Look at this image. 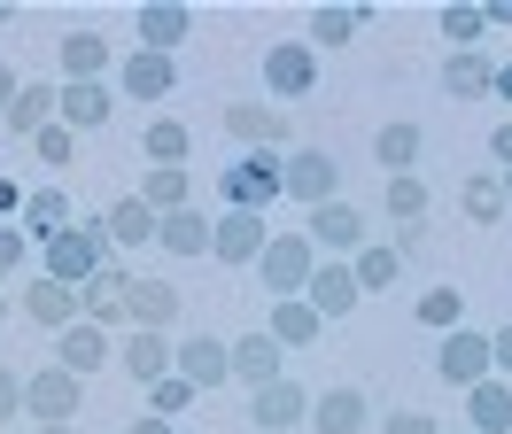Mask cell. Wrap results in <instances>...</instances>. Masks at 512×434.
<instances>
[{"label":"cell","instance_id":"9c48e42d","mask_svg":"<svg viewBox=\"0 0 512 434\" xmlns=\"http://www.w3.org/2000/svg\"><path fill=\"white\" fill-rule=\"evenodd\" d=\"M264 241H272V233H264V217H256V210H225L218 225H210L218 264H256V256H264Z\"/></svg>","mask_w":512,"mask_h":434},{"label":"cell","instance_id":"9a60e30c","mask_svg":"<svg viewBox=\"0 0 512 434\" xmlns=\"http://www.w3.org/2000/svg\"><path fill=\"white\" fill-rule=\"evenodd\" d=\"M466 427L474 434H512V380H474V388H466Z\"/></svg>","mask_w":512,"mask_h":434},{"label":"cell","instance_id":"681fc988","mask_svg":"<svg viewBox=\"0 0 512 434\" xmlns=\"http://www.w3.org/2000/svg\"><path fill=\"white\" fill-rule=\"evenodd\" d=\"M489 93H497V101H512V62H497V78H489Z\"/></svg>","mask_w":512,"mask_h":434},{"label":"cell","instance_id":"4dcf8cb0","mask_svg":"<svg viewBox=\"0 0 512 434\" xmlns=\"http://www.w3.org/2000/svg\"><path fill=\"white\" fill-rule=\"evenodd\" d=\"M225 132H233L241 148H272V140H280L288 124L272 117V109H249V101H233V109H225Z\"/></svg>","mask_w":512,"mask_h":434},{"label":"cell","instance_id":"ab89813d","mask_svg":"<svg viewBox=\"0 0 512 434\" xmlns=\"http://www.w3.org/2000/svg\"><path fill=\"white\" fill-rule=\"evenodd\" d=\"M388 217H404V225H419V217H427V186L412 179V171H404V179H388Z\"/></svg>","mask_w":512,"mask_h":434},{"label":"cell","instance_id":"e0dca14e","mask_svg":"<svg viewBox=\"0 0 512 434\" xmlns=\"http://www.w3.org/2000/svg\"><path fill=\"white\" fill-rule=\"evenodd\" d=\"M225 349H233V380H249V388L280 380V341L264 334V326H256V334H241V341H225Z\"/></svg>","mask_w":512,"mask_h":434},{"label":"cell","instance_id":"836d02e7","mask_svg":"<svg viewBox=\"0 0 512 434\" xmlns=\"http://www.w3.org/2000/svg\"><path fill=\"white\" fill-rule=\"evenodd\" d=\"M373 148H381V163L404 179V171L419 163V148H427V132H419V124H381V140H373Z\"/></svg>","mask_w":512,"mask_h":434},{"label":"cell","instance_id":"44dd1931","mask_svg":"<svg viewBox=\"0 0 512 434\" xmlns=\"http://www.w3.org/2000/svg\"><path fill=\"white\" fill-rule=\"evenodd\" d=\"M187 31H194V8H179V0H148V8H140V39H148L156 55H171Z\"/></svg>","mask_w":512,"mask_h":434},{"label":"cell","instance_id":"8d00e7d4","mask_svg":"<svg viewBox=\"0 0 512 434\" xmlns=\"http://www.w3.org/2000/svg\"><path fill=\"white\" fill-rule=\"evenodd\" d=\"M63 225H70V202H63V194H32V202H24V233H32V241H55Z\"/></svg>","mask_w":512,"mask_h":434},{"label":"cell","instance_id":"ba28073f","mask_svg":"<svg viewBox=\"0 0 512 434\" xmlns=\"http://www.w3.org/2000/svg\"><path fill=\"white\" fill-rule=\"evenodd\" d=\"M489 365H497V357H489V334H474V326H450L443 334V380L450 388H474V380H489Z\"/></svg>","mask_w":512,"mask_h":434},{"label":"cell","instance_id":"d6986e66","mask_svg":"<svg viewBox=\"0 0 512 434\" xmlns=\"http://www.w3.org/2000/svg\"><path fill=\"white\" fill-rule=\"evenodd\" d=\"M249 411H256V427H295V419H311V396L295 380H264Z\"/></svg>","mask_w":512,"mask_h":434},{"label":"cell","instance_id":"ee69618b","mask_svg":"<svg viewBox=\"0 0 512 434\" xmlns=\"http://www.w3.org/2000/svg\"><path fill=\"white\" fill-rule=\"evenodd\" d=\"M16 411H24V372H8V365H0V427H8Z\"/></svg>","mask_w":512,"mask_h":434},{"label":"cell","instance_id":"2e32d148","mask_svg":"<svg viewBox=\"0 0 512 434\" xmlns=\"http://www.w3.org/2000/svg\"><path fill=\"white\" fill-rule=\"evenodd\" d=\"M117 78H125V93H132V101H163V93L179 86V62H171V55H156V47H140V55H132L125 70H117Z\"/></svg>","mask_w":512,"mask_h":434},{"label":"cell","instance_id":"7c38bea8","mask_svg":"<svg viewBox=\"0 0 512 434\" xmlns=\"http://www.w3.org/2000/svg\"><path fill=\"white\" fill-rule=\"evenodd\" d=\"M24 318H39V326H55V334H63V326L86 318V303H78V287H63V279L39 272L32 287H24Z\"/></svg>","mask_w":512,"mask_h":434},{"label":"cell","instance_id":"484cf974","mask_svg":"<svg viewBox=\"0 0 512 434\" xmlns=\"http://www.w3.org/2000/svg\"><path fill=\"white\" fill-rule=\"evenodd\" d=\"M101 225H109V241H117V248H140V241H156V225H163V217L148 210V202H140V194H125V202H117V210L101 217Z\"/></svg>","mask_w":512,"mask_h":434},{"label":"cell","instance_id":"52a82bcc","mask_svg":"<svg viewBox=\"0 0 512 434\" xmlns=\"http://www.w3.org/2000/svg\"><path fill=\"white\" fill-rule=\"evenodd\" d=\"M171 372L194 380V388H218V380H233V349H225L218 334H187L179 349H171Z\"/></svg>","mask_w":512,"mask_h":434},{"label":"cell","instance_id":"b9f144b4","mask_svg":"<svg viewBox=\"0 0 512 434\" xmlns=\"http://www.w3.org/2000/svg\"><path fill=\"white\" fill-rule=\"evenodd\" d=\"M148 396H156V419H179V411L194 403V380H171V372H163V380L148 388Z\"/></svg>","mask_w":512,"mask_h":434},{"label":"cell","instance_id":"7bdbcfd3","mask_svg":"<svg viewBox=\"0 0 512 434\" xmlns=\"http://www.w3.org/2000/svg\"><path fill=\"white\" fill-rule=\"evenodd\" d=\"M24 256H32V233L0 225V287H8V272H24Z\"/></svg>","mask_w":512,"mask_h":434},{"label":"cell","instance_id":"db71d44e","mask_svg":"<svg viewBox=\"0 0 512 434\" xmlns=\"http://www.w3.org/2000/svg\"><path fill=\"white\" fill-rule=\"evenodd\" d=\"M0 318H8V287H0Z\"/></svg>","mask_w":512,"mask_h":434},{"label":"cell","instance_id":"ac0fdd59","mask_svg":"<svg viewBox=\"0 0 512 434\" xmlns=\"http://www.w3.org/2000/svg\"><path fill=\"white\" fill-rule=\"evenodd\" d=\"M319 310L303 303V295H280V303H272V326H264V334L280 341V349H311V341H319Z\"/></svg>","mask_w":512,"mask_h":434},{"label":"cell","instance_id":"f907efd6","mask_svg":"<svg viewBox=\"0 0 512 434\" xmlns=\"http://www.w3.org/2000/svg\"><path fill=\"white\" fill-rule=\"evenodd\" d=\"M481 16H489V24H512V0H481Z\"/></svg>","mask_w":512,"mask_h":434},{"label":"cell","instance_id":"5bb4252c","mask_svg":"<svg viewBox=\"0 0 512 434\" xmlns=\"http://www.w3.org/2000/svg\"><path fill=\"white\" fill-rule=\"evenodd\" d=\"M101 357H109V334H101L94 318H78V326H63V334H55V365L78 372V380H86V372H101Z\"/></svg>","mask_w":512,"mask_h":434},{"label":"cell","instance_id":"11a10c76","mask_svg":"<svg viewBox=\"0 0 512 434\" xmlns=\"http://www.w3.org/2000/svg\"><path fill=\"white\" fill-rule=\"evenodd\" d=\"M39 434H70V427H39Z\"/></svg>","mask_w":512,"mask_h":434},{"label":"cell","instance_id":"d6a6232c","mask_svg":"<svg viewBox=\"0 0 512 434\" xmlns=\"http://www.w3.org/2000/svg\"><path fill=\"white\" fill-rule=\"evenodd\" d=\"M458 202H466L474 225H497V217H505V179H497V171H474V179L458 186Z\"/></svg>","mask_w":512,"mask_h":434},{"label":"cell","instance_id":"6f0895ef","mask_svg":"<svg viewBox=\"0 0 512 434\" xmlns=\"http://www.w3.org/2000/svg\"><path fill=\"white\" fill-rule=\"evenodd\" d=\"M0 434H8V427H0Z\"/></svg>","mask_w":512,"mask_h":434},{"label":"cell","instance_id":"60d3db41","mask_svg":"<svg viewBox=\"0 0 512 434\" xmlns=\"http://www.w3.org/2000/svg\"><path fill=\"white\" fill-rule=\"evenodd\" d=\"M70 155H78V132H70V124H47V132H39V163H47V171H70Z\"/></svg>","mask_w":512,"mask_h":434},{"label":"cell","instance_id":"4fadbf2b","mask_svg":"<svg viewBox=\"0 0 512 434\" xmlns=\"http://www.w3.org/2000/svg\"><path fill=\"white\" fill-rule=\"evenodd\" d=\"M125 318L148 326V334H163V326L179 318V287H171V279H132L125 287Z\"/></svg>","mask_w":512,"mask_h":434},{"label":"cell","instance_id":"6da1fadb","mask_svg":"<svg viewBox=\"0 0 512 434\" xmlns=\"http://www.w3.org/2000/svg\"><path fill=\"white\" fill-rule=\"evenodd\" d=\"M39 264H47V279H63V287H86V279L109 264V225H101V217L63 225L55 241H39Z\"/></svg>","mask_w":512,"mask_h":434},{"label":"cell","instance_id":"bcb514c9","mask_svg":"<svg viewBox=\"0 0 512 434\" xmlns=\"http://www.w3.org/2000/svg\"><path fill=\"white\" fill-rule=\"evenodd\" d=\"M489 357H497V365H505V380H512V326H497V334H489Z\"/></svg>","mask_w":512,"mask_h":434},{"label":"cell","instance_id":"30bf717a","mask_svg":"<svg viewBox=\"0 0 512 434\" xmlns=\"http://www.w3.org/2000/svg\"><path fill=\"white\" fill-rule=\"evenodd\" d=\"M303 303L319 310V318H350V310H357V272H350V264H334V256H319V272H311V287H303Z\"/></svg>","mask_w":512,"mask_h":434},{"label":"cell","instance_id":"277c9868","mask_svg":"<svg viewBox=\"0 0 512 434\" xmlns=\"http://www.w3.org/2000/svg\"><path fill=\"white\" fill-rule=\"evenodd\" d=\"M78 403H86V380L63 372V365H47V372L24 380V411H32L39 427H70V419H78Z\"/></svg>","mask_w":512,"mask_h":434},{"label":"cell","instance_id":"f5cc1de1","mask_svg":"<svg viewBox=\"0 0 512 434\" xmlns=\"http://www.w3.org/2000/svg\"><path fill=\"white\" fill-rule=\"evenodd\" d=\"M132 434H171V419H140V427H132Z\"/></svg>","mask_w":512,"mask_h":434},{"label":"cell","instance_id":"7402d4cb","mask_svg":"<svg viewBox=\"0 0 512 434\" xmlns=\"http://www.w3.org/2000/svg\"><path fill=\"white\" fill-rule=\"evenodd\" d=\"M63 86H101V70H109V39L101 31H70L63 39Z\"/></svg>","mask_w":512,"mask_h":434},{"label":"cell","instance_id":"d4e9b609","mask_svg":"<svg viewBox=\"0 0 512 434\" xmlns=\"http://www.w3.org/2000/svg\"><path fill=\"white\" fill-rule=\"evenodd\" d=\"M350 272H357V295H388V287L404 279V256H396V248H381V241H365Z\"/></svg>","mask_w":512,"mask_h":434},{"label":"cell","instance_id":"d590c367","mask_svg":"<svg viewBox=\"0 0 512 434\" xmlns=\"http://www.w3.org/2000/svg\"><path fill=\"white\" fill-rule=\"evenodd\" d=\"M489 31V16H481V0H458V8H443V39L458 47V55H474V39Z\"/></svg>","mask_w":512,"mask_h":434},{"label":"cell","instance_id":"603a6c76","mask_svg":"<svg viewBox=\"0 0 512 434\" xmlns=\"http://www.w3.org/2000/svg\"><path fill=\"white\" fill-rule=\"evenodd\" d=\"M140 202L156 217H171V210H194V186H187V163H156L148 179H140Z\"/></svg>","mask_w":512,"mask_h":434},{"label":"cell","instance_id":"ffe728a7","mask_svg":"<svg viewBox=\"0 0 512 434\" xmlns=\"http://www.w3.org/2000/svg\"><path fill=\"white\" fill-rule=\"evenodd\" d=\"M311 419H319V434H365V419H373V403L357 396V388H326V396L311 403Z\"/></svg>","mask_w":512,"mask_h":434},{"label":"cell","instance_id":"f546056e","mask_svg":"<svg viewBox=\"0 0 512 434\" xmlns=\"http://www.w3.org/2000/svg\"><path fill=\"white\" fill-rule=\"evenodd\" d=\"M156 241L171 248V256H202V248H210V217H202V210H171L156 225Z\"/></svg>","mask_w":512,"mask_h":434},{"label":"cell","instance_id":"c3c4849f","mask_svg":"<svg viewBox=\"0 0 512 434\" xmlns=\"http://www.w3.org/2000/svg\"><path fill=\"white\" fill-rule=\"evenodd\" d=\"M489 155H497V163L512 171V124H497V132H489Z\"/></svg>","mask_w":512,"mask_h":434},{"label":"cell","instance_id":"4316f807","mask_svg":"<svg viewBox=\"0 0 512 434\" xmlns=\"http://www.w3.org/2000/svg\"><path fill=\"white\" fill-rule=\"evenodd\" d=\"M125 287H132V279L117 272V264H101V272L86 279V287H78V303H86V318H94V326H101V318H125Z\"/></svg>","mask_w":512,"mask_h":434},{"label":"cell","instance_id":"8992f818","mask_svg":"<svg viewBox=\"0 0 512 434\" xmlns=\"http://www.w3.org/2000/svg\"><path fill=\"white\" fill-rule=\"evenodd\" d=\"M264 86L303 101V93H319V55H311V39H280L272 55H264Z\"/></svg>","mask_w":512,"mask_h":434},{"label":"cell","instance_id":"f6af8a7d","mask_svg":"<svg viewBox=\"0 0 512 434\" xmlns=\"http://www.w3.org/2000/svg\"><path fill=\"white\" fill-rule=\"evenodd\" d=\"M381 434H443V427H435L427 411H388V419H381Z\"/></svg>","mask_w":512,"mask_h":434},{"label":"cell","instance_id":"f35d334b","mask_svg":"<svg viewBox=\"0 0 512 434\" xmlns=\"http://www.w3.org/2000/svg\"><path fill=\"white\" fill-rule=\"evenodd\" d=\"M187 148H194V132L179 117H156V124H148V155H156V163H187Z\"/></svg>","mask_w":512,"mask_h":434},{"label":"cell","instance_id":"816d5d0a","mask_svg":"<svg viewBox=\"0 0 512 434\" xmlns=\"http://www.w3.org/2000/svg\"><path fill=\"white\" fill-rule=\"evenodd\" d=\"M16 93H24V78H16L8 62H0V101H16Z\"/></svg>","mask_w":512,"mask_h":434},{"label":"cell","instance_id":"1f68e13d","mask_svg":"<svg viewBox=\"0 0 512 434\" xmlns=\"http://www.w3.org/2000/svg\"><path fill=\"white\" fill-rule=\"evenodd\" d=\"M365 16H373V8H319V16H311V55H326V47H350Z\"/></svg>","mask_w":512,"mask_h":434},{"label":"cell","instance_id":"83f0119b","mask_svg":"<svg viewBox=\"0 0 512 434\" xmlns=\"http://www.w3.org/2000/svg\"><path fill=\"white\" fill-rule=\"evenodd\" d=\"M125 372L156 388L163 372H171V341H163V334H148V326H132V341H125Z\"/></svg>","mask_w":512,"mask_h":434},{"label":"cell","instance_id":"8fae6325","mask_svg":"<svg viewBox=\"0 0 512 434\" xmlns=\"http://www.w3.org/2000/svg\"><path fill=\"white\" fill-rule=\"evenodd\" d=\"M373 241V233H365V210H357V202H319V210H311V248H365Z\"/></svg>","mask_w":512,"mask_h":434},{"label":"cell","instance_id":"f1b7e54d","mask_svg":"<svg viewBox=\"0 0 512 434\" xmlns=\"http://www.w3.org/2000/svg\"><path fill=\"white\" fill-rule=\"evenodd\" d=\"M489 78H497V62H489V55H450L443 62V93H450V101H481Z\"/></svg>","mask_w":512,"mask_h":434},{"label":"cell","instance_id":"3957f363","mask_svg":"<svg viewBox=\"0 0 512 434\" xmlns=\"http://www.w3.org/2000/svg\"><path fill=\"white\" fill-rule=\"evenodd\" d=\"M256 272H264V287H272V295H303V287H311V272H319L311 233H272V241H264V256H256Z\"/></svg>","mask_w":512,"mask_h":434},{"label":"cell","instance_id":"74e56055","mask_svg":"<svg viewBox=\"0 0 512 434\" xmlns=\"http://www.w3.org/2000/svg\"><path fill=\"white\" fill-rule=\"evenodd\" d=\"M458 318H466V295H458V287H427V295H419V326H435V334H450Z\"/></svg>","mask_w":512,"mask_h":434},{"label":"cell","instance_id":"5b68a950","mask_svg":"<svg viewBox=\"0 0 512 434\" xmlns=\"http://www.w3.org/2000/svg\"><path fill=\"white\" fill-rule=\"evenodd\" d=\"M334 186H342V163H334L326 148H295L288 163H280V194L311 202V210H319V202H334Z\"/></svg>","mask_w":512,"mask_h":434},{"label":"cell","instance_id":"e575fe53","mask_svg":"<svg viewBox=\"0 0 512 434\" xmlns=\"http://www.w3.org/2000/svg\"><path fill=\"white\" fill-rule=\"evenodd\" d=\"M47 117H55V93H47V86H24L16 101H8V132H32V140H39Z\"/></svg>","mask_w":512,"mask_h":434},{"label":"cell","instance_id":"9f6ffc18","mask_svg":"<svg viewBox=\"0 0 512 434\" xmlns=\"http://www.w3.org/2000/svg\"><path fill=\"white\" fill-rule=\"evenodd\" d=\"M505 202H512V171H505Z\"/></svg>","mask_w":512,"mask_h":434},{"label":"cell","instance_id":"7a4b0ae2","mask_svg":"<svg viewBox=\"0 0 512 434\" xmlns=\"http://www.w3.org/2000/svg\"><path fill=\"white\" fill-rule=\"evenodd\" d=\"M280 163L288 155H272V148H249V155H233L218 171V194H225V210H264V202H280Z\"/></svg>","mask_w":512,"mask_h":434},{"label":"cell","instance_id":"cb8c5ba5","mask_svg":"<svg viewBox=\"0 0 512 434\" xmlns=\"http://www.w3.org/2000/svg\"><path fill=\"white\" fill-rule=\"evenodd\" d=\"M55 109H63V124H78V132H94V124H109V109H117V93H109V86H63V93H55Z\"/></svg>","mask_w":512,"mask_h":434},{"label":"cell","instance_id":"7dc6e473","mask_svg":"<svg viewBox=\"0 0 512 434\" xmlns=\"http://www.w3.org/2000/svg\"><path fill=\"white\" fill-rule=\"evenodd\" d=\"M24 202H32L24 186H16V179H0V217H16V210H24Z\"/></svg>","mask_w":512,"mask_h":434}]
</instances>
